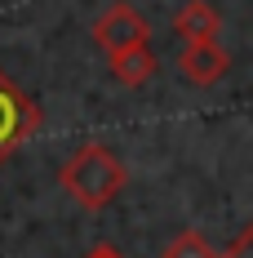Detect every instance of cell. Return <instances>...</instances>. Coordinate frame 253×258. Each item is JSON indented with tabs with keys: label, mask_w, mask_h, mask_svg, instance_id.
Instances as JSON below:
<instances>
[{
	"label": "cell",
	"mask_w": 253,
	"mask_h": 258,
	"mask_svg": "<svg viewBox=\"0 0 253 258\" xmlns=\"http://www.w3.org/2000/svg\"><path fill=\"white\" fill-rule=\"evenodd\" d=\"M174 31L182 40H218L222 18H218V9H213L209 0H187L174 14Z\"/></svg>",
	"instance_id": "5"
},
{
	"label": "cell",
	"mask_w": 253,
	"mask_h": 258,
	"mask_svg": "<svg viewBox=\"0 0 253 258\" xmlns=\"http://www.w3.org/2000/svg\"><path fill=\"white\" fill-rule=\"evenodd\" d=\"M58 182H62V191H67L71 201H80L85 209H102V205H111V201L125 191L129 169H125V160L111 152V147L85 143L76 156H67V165L58 169Z\"/></svg>",
	"instance_id": "1"
},
{
	"label": "cell",
	"mask_w": 253,
	"mask_h": 258,
	"mask_svg": "<svg viewBox=\"0 0 253 258\" xmlns=\"http://www.w3.org/2000/svg\"><path fill=\"white\" fill-rule=\"evenodd\" d=\"M36 129H40V107L0 72V165L14 156V147H23Z\"/></svg>",
	"instance_id": "2"
},
{
	"label": "cell",
	"mask_w": 253,
	"mask_h": 258,
	"mask_svg": "<svg viewBox=\"0 0 253 258\" xmlns=\"http://www.w3.org/2000/svg\"><path fill=\"white\" fill-rule=\"evenodd\" d=\"M94 40H98V49L111 58V53H125V49L147 45V40H151V27H147V18H142L133 5L120 0V5H111L98 23H94Z\"/></svg>",
	"instance_id": "3"
},
{
	"label": "cell",
	"mask_w": 253,
	"mask_h": 258,
	"mask_svg": "<svg viewBox=\"0 0 253 258\" xmlns=\"http://www.w3.org/2000/svg\"><path fill=\"white\" fill-rule=\"evenodd\" d=\"M227 67H231V58L218 40H187V49L178 58V72L191 85H218L227 76Z\"/></svg>",
	"instance_id": "4"
},
{
	"label": "cell",
	"mask_w": 253,
	"mask_h": 258,
	"mask_svg": "<svg viewBox=\"0 0 253 258\" xmlns=\"http://www.w3.org/2000/svg\"><path fill=\"white\" fill-rule=\"evenodd\" d=\"M160 258H218V249L204 240L200 232H178L169 245H164V254Z\"/></svg>",
	"instance_id": "7"
},
{
	"label": "cell",
	"mask_w": 253,
	"mask_h": 258,
	"mask_svg": "<svg viewBox=\"0 0 253 258\" xmlns=\"http://www.w3.org/2000/svg\"><path fill=\"white\" fill-rule=\"evenodd\" d=\"M111 76L129 85V89H138V85H147L155 76V53L147 45H138V49H125V53H111Z\"/></svg>",
	"instance_id": "6"
},
{
	"label": "cell",
	"mask_w": 253,
	"mask_h": 258,
	"mask_svg": "<svg viewBox=\"0 0 253 258\" xmlns=\"http://www.w3.org/2000/svg\"><path fill=\"white\" fill-rule=\"evenodd\" d=\"M85 258H125V254H120L116 245H94V249H89Z\"/></svg>",
	"instance_id": "9"
},
{
	"label": "cell",
	"mask_w": 253,
	"mask_h": 258,
	"mask_svg": "<svg viewBox=\"0 0 253 258\" xmlns=\"http://www.w3.org/2000/svg\"><path fill=\"white\" fill-rule=\"evenodd\" d=\"M222 258H253V223H249V227H240V236L227 245V254H222Z\"/></svg>",
	"instance_id": "8"
}]
</instances>
